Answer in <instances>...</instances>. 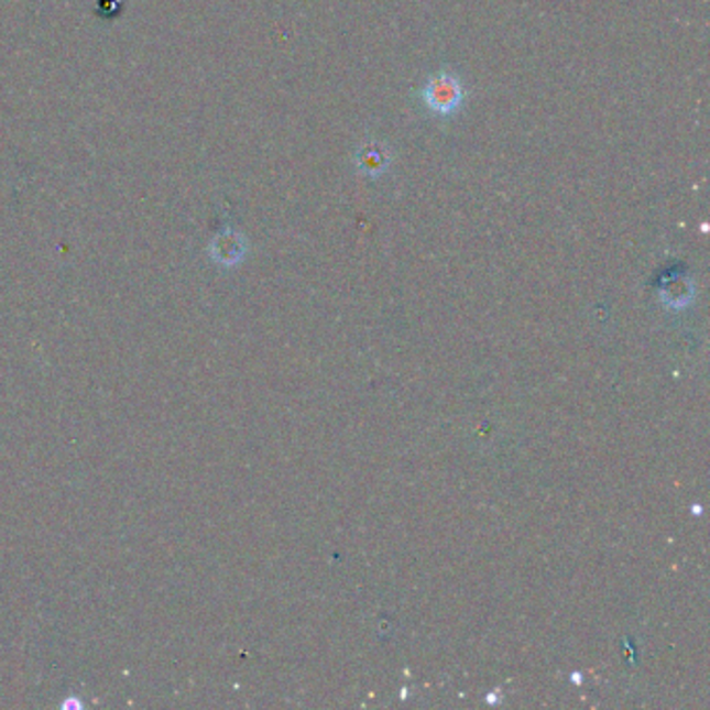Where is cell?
Listing matches in <instances>:
<instances>
[{"mask_svg":"<svg viewBox=\"0 0 710 710\" xmlns=\"http://www.w3.org/2000/svg\"><path fill=\"white\" fill-rule=\"evenodd\" d=\"M423 102L438 116H452L461 109L465 100L461 79L448 72L429 77L423 88Z\"/></svg>","mask_w":710,"mask_h":710,"instance_id":"1","label":"cell"},{"mask_svg":"<svg viewBox=\"0 0 710 710\" xmlns=\"http://www.w3.org/2000/svg\"><path fill=\"white\" fill-rule=\"evenodd\" d=\"M387 165H390V154L382 151L378 144L365 146L359 153V167L367 175H380L387 170Z\"/></svg>","mask_w":710,"mask_h":710,"instance_id":"2","label":"cell"}]
</instances>
